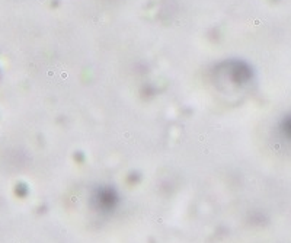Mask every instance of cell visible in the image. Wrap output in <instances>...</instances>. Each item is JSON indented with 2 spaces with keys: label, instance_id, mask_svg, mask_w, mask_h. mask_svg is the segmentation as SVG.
<instances>
[{
  "label": "cell",
  "instance_id": "cell-1",
  "mask_svg": "<svg viewBox=\"0 0 291 243\" xmlns=\"http://www.w3.org/2000/svg\"><path fill=\"white\" fill-rule=\"evenodd\" d=\"M283 130L286 133V135H289L291 138V117H289L286 121H284V125H283Z\"/></svg>",
  "mask_w": 291,
  "mask_h": 243
}]
</instances>
